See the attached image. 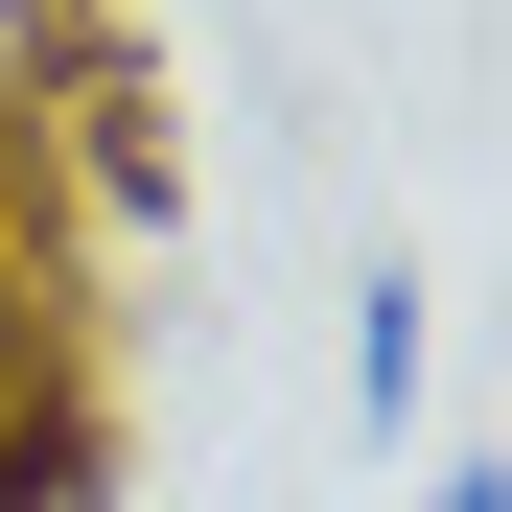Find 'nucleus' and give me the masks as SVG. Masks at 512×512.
Wrapping results in <instances>:
<instances>
[{
    "label": "nucleus",
    "mask_w": 512,
    "mask_h": 512,
    "mask_svg": "<svg viewBox=\"0 0 512 512\" xmlns=\"http://www.w3.org/2000/svg\"><path fill=\"white\" fill-rule=\"evenodd\" d=\"M419 396H443V303H419L396 256H373V280H350V419H373V443H396Z\"/></svg>",
    "instance_id": "obj_1"
},
{
    "label": "nucleus",
    "mask_w": 512,
    "mask_h": 512,
    "mask_svg": "<svg viewBox=\"0 0 512 512\" xmlns=\"http://www.w3.org/2000/svg\"><path fill=\"white\" fill-rule=\"evenodd\" d=\"M419 512H512V466H443V489H419Z\"/></svg>",
    "instance_id": "obj_2"
}]
</instances>
